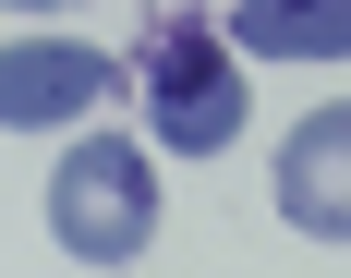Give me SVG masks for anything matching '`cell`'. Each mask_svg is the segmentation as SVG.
<instances>
[{"label":"cell","instance_id":"obj_1","mask_svg":"<svg viewBox=\"0 0 351 278\" xmlns=\"http://www.w3.org/2000/svg\"><path fill=\"white\" fill-rule=\"evenodd\" d=\"M49 230H61L73 266H134L158 242V170H145V145H121V134L73 145L49 170Z\"/></svg>","mask_w":351,"mask_h":278},{"label":"cell","instance_id":"obj_2","mask_svg":"<svg viewBox=\"0 0 351 278\" xmlns=\"http://www.w3.org/2000/svg\"><path fill=\"white\" fill-rule=\"evenodd\" d=\"M145 121H158L170 157L243 145V49H218V36H158V49H145Z\"/></svg>","mask_w":351,"mask_h":278},{"label":"cell","instance_id":"obj_3","mask_svg":"<svg viewBox=\"0 0 351 278\" xmlns=\"http://www.w3.org/2000/svg\"><path fill=\"white\" fill-rule=\"evenodd\" d=\"M279 218L315 230V242H351V97L291 121V145H279Z\"/></svg>","mask_w":351,"mask_h":278},{"label":"cell","instance_id":"obj_4","mask_svg":"<svg viewBox=\"0 0 351 278\" xmlns=\"http://www.w3.org/2000/svg\"><path fill=\"white\" fill-rule=\"evenodd\" d=\"M109 97V49H73V36H25L0 61V121L12 134H49V121H85Z\"/></svg>","mask_w":351,"mask_h":278},{"label":"cell","instance_id":"obj_5","mask_svg":"<svg viewBox=\"0 0 351 278\" xmlns=\"http://www.w3.org/2000/svg\"><path fill=\"white\" fill-rule=\"evenodd\" d=\"M230 25L254 61H351V0H243Z\"/></svg>","mask_w":351,"mask_h":278},{"label":"cell","instance_id":"obj_6","mask_svg":"<svg viewBox=\"0 0 351 278\" xmlns=\"http://www.w3.org/2000/svg\"><path fill=\"white\" fill-rule=\"evenodd\" d=\"M12 12H61V0H12Z\"/></svg>","mask_w":351,"mask_h":278}]
</instances>
